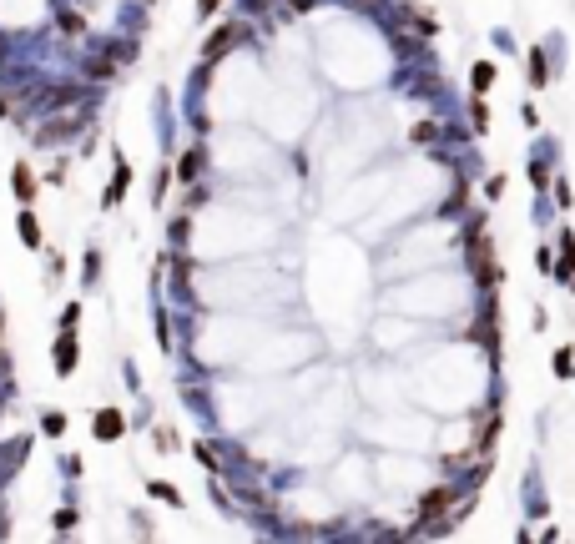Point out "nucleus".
<instances>
[{
	"label": "nucleus",
	"instance_id": "nucleus-8",
	"mask_svg": "<svg viewBox=\"0 0 575 544\" xmlns=\"http://www.w3.org/2000/svg\"><path fill=\"white\" fill-rule=\"evenodd\" d=\"M61 31H66V36H81V31H86V20H81V10H61Z\"/></svg>",
	"mask_w": 575,
	"mask_h": 544
},
{
	"label": "nucleus",
	"instance_id": "nucleus-17",
	"mask_svg": "<svg viewBox=\"0 0 575 544\" xmlns=\"http://www.w3.org/2000/svg\"><path fill=\"white\" fill-rule=\"evenodd\" d=\"M212 6H217V0H202V10H212Z\"/></svg>",
	"mask_w": 575,
	"mask_h": 544
},
{
	"label": "nucleus",
	"instance_id": "nucleus-14",
	"mask_svg": "<svg viewBox=\"0 0 575 544\" xmlns=\"http://www.w3.org/2000/svg\"><path fill=\"white\" fill-rule=\"evenodd\" d=\"M470 111H475V126H480V132H484V126H489V106H484V101H475Z\"/></svg>",
	"mask_w": 575,
	"mask_h": 544
},
{
	"label": "nucleus",
	"instance_id": "nucleus-16",
	"mask_svg": "<svg viewBox=\"0 0 575 544\" xmlns=\"http://www.w3.org/2000/svg\"><path fill=\"white\" fill-rule=\"evenodd\" d=\"M76 524V509H56V529H71Z\"/></svg>",
	"mask_w": 575,
	"mask_h": 544
},
{
	"label": "nucleus",
	"instance_id": "nucleus-4",
	"mask_svg": "<svg viewBox=\"0 0 575 544\" xmlns=\"http://www.w3.org/2000/svg\"><path fill=\"white\" fill-rule=\"evenodd\" d=\"M202 162H207V151H202V146H187L182 162H177V177L192 187V182H197V171H202Z\"/></svg>",
	"mask_w": 575,
	"mask_h": 544
},
{
	"label": "nucleus",
	"instance_id": "nucleus-12",
	"mask_svg": "<svg viewBox=\"0 0 575 544\" xmlns=\"http://www.w3.org/2000/svg\"><path fill=\"white\" fill-rule=\"evenodd\" d=\"M76 318H81V308H76V302H71V308L61 313V333H76Z\"/></svg>",
	"mask_w": 575,
	"mask_h": 544
},
{
	"label": "nucleus",
	"instance_id": "nucleus-7",
	"mask_svg": "<svg viewBox=\"0 0 575 544\" xmlns=\"http://www.w3.org/2000/svg\"><path fill=\"white\" fill-rule=\"evenodd\" d=\"M444 504H450V489H434L429 499H424V509H419V514H424V524H434V519L444 514Z\"/></svg>",
	"mask_w": 575,
	"mask_h": 544
},
{
	"label": "nucleus",
	"instance_id": "nucleus-5",
	"mask_svg": "<svg viewBox=\"0 0 575 544\" xmlns=\"http://www.w3.org/2000/svg\"><path fill=\"white\" fill-rule=\"evenodd\" d=\"M10 187H15V197H20V202H31V197H36V177H31V166H26V162H15Z\"/></svg>",
	"mask_w": 575,
	"mask_h": 544
},
{
	"label": "nucleus",
	"instance_id": "nucleus-13",
	"mask_svg": "<svg viewBox=\"0 0 575 544\" xmlns=\"http://www.w3.org/2000/svg\"><path fill=\"white\" fill-rule=\"evenodd\" d=\"M146 489H152L157 499H167V504H182V499H177V489H172V484H146Z\"/></svg>",
	"mask_w": 575,
	"mask_h": 544
},
{
	"label": "nucleus",
	"instance_id": "nucleus-10",
	"mask_svg": "<svg viewBox=\"0 0 575 544\" xmlns=\"http://www.w3.org/2000/svg\"><path fill=\"white\" fill-rule=\"evenodd\" d=\"M530 81H535V86H545V56H540V51L530 56Z\"/></svg>",
	"mask_w": 575,
	"mask_h": 544
},
{
	"label": "nucleus",
	"instance_id": "nucleus-9",
	"mask_svg": "<svg viewBox=\"0 0 575 544\" xmlns=\"http://www.w3.org/2000/svg\"><path fill=\"white\" fill-rule=\"evenodd\" d=\"M489 81H495V66H489V61H480V66H475V91H484Z\"/></svg>",
	"mask_w": 575,
	"mask_h": 544
},
{
	"label": "nucleus",
	"instance_id": "nucleus-15",
	"mask_svg": "<svg viewBox=\"0 0 575 544\" xmlns=\"http://www.w3.org/2000/svg\"><path fill=\"white\" fill-rule=\"evenodd\" d=\"M202 202H207V187H192V192H187V212H192V207H202Z\"/></svg>",
	"mask_w": 575,
	"mask_h": 544
},
{
	"label": "nucleus",
	"instance_id": "nucleus-3",
	"mask_svg": "<svg viewBox=\"0 0 575 544\" xmlns=\"http://www.w3.org/2000/svg\"><path fill=\"white\" fill-rule=\"evenodd\" d=\"M243 36H247V26H238V20H232V26H222L217 36H212V40H207V56H222L227 46H238V40H243Z\"/></svg>",
	"mask_w": 575,
	"mask_h": 544
},
{
	"label": "nucleus",
	"instance_id": "nucleus-2",
	"mask_svg": "<svg viewBox=\"0 0 575 544\" xmlns=\"http://www.w3.org/2000/svg\"><path fill=\"white\" fill-rule=\"evenodd\" d=\"M56 373H61V378L76 373V333H61V338H56Z\"/></svg>",
	"mask_w": 575,
	"mask_h": 544
},
{
	"label": "nucleus",
	"instance_id": "nucleus-1",
	"mask_svg": "<svg viewBox=\"0 0 575 544\" xmlns=\"http://www.w3.org/2000/svg\"><path fill=\"white\" fill-rule=\"evenodd\" d=\"M121 433H126V419H121L116 408H101V413H96V439H101V444H116Z\"/></svg>",
	"mask_w": 575,
	"mask_h": 544
},
{
	"label": "nucleus",
	"instance_id": "nucleus-11",
	"mask_svg": "<svg viewBox=\"0 0 575 544\" xmlns=\"http://www.w3.org/2000/svg\"><path fill=\"white\" fill-rule=\"evenodd\" d=\"M112 71H116L112 61H91V66H86V76H91V81H106V76H112Z\"/></svg>",
	"mask_w": 575,
	"mask_h": 544
},
{
	"label": "nucleus",
	"instance_id": "nucleus-6",
	"mask_svg": "<svg viewBox=\"0 0 575 544\" xmlns=\"http://www.w3.org/2000/svg\"><path fill=\"white\" fill-rule=\"evenodd\" d=\"M15 232H20V242H26V247H40V222H36V212H20Z\"/></svg>",
	"mask_w": 575,
	"mask_h": 544
}]
</instances>
